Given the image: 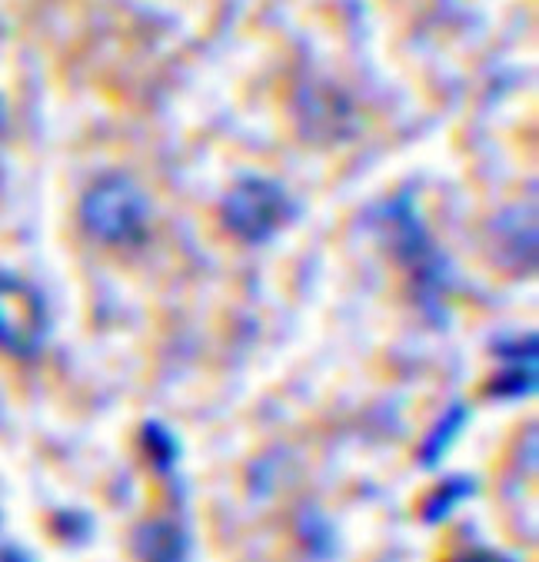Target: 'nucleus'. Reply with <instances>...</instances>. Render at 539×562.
<instances>
[{
	"label": "nucleus",
	"instance_id": "f03ea898",
	"mask_svg": "<svg viewBox=\"0 0 539 562\" xmlns=\"http://www.w3.org/2000/svg\"><path fill=\"white\" fill-rule=\"evenodd\" d=\"M83 216H87L93 234L114 240V237L131 234L141 223L144 200H141V193L127 180L111 177V180H103V183H97L90 190V196L83 203Z\"/></svg>",
	"mask_w": 539,
	"mask_h": 562
},
{
	"label": "nucleus",
	"instance_id": "7ed1b4c3",
	"mask_svg": "<svg viewBox=\"0 0 539 562\" xmlns=\"http://www.w3.org/2000/svg\"><path fill=\"white\" fill-rule=\"evenodd\" d=\"M0 121H4V117H0Z\"/></svg>",
	"mask_w": 539,
	"mask_h": 562
},
{
	"label": "nucleus",
	"instance_id": "f257e3e1",
	"mask_svg": "<svg viewBox=\"0 0 539 562\" xmlns=\"http://www.w3.org/2000/svg\"><path fill=\"white\" fill-rule=\"evenodd\" d=\"M44 340V306L14 277H0V350L14 357L37 353Z\"/></svg>",
	"mask_w": 539,
	"mask_h": 562
}]
</instances>
